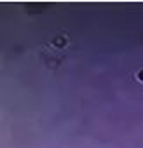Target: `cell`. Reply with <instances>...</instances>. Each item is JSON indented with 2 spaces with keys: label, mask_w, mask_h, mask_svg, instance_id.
I'll return each mask as SVG.
<instances>
[]
</instances>
